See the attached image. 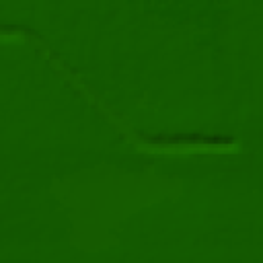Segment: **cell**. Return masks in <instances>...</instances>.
<instances>
[{
	"label": "cell",
	"mask_w": 263,
	"mask_h": 263,
	"mask_svg": "<svg viewBox=\"0 0 263 263\" xmlns=\"http://www.w3.org/2000/svg\"><path fill=\"white\" fill-rule=\"evenodd\" d=\"M0 41L4 45H18V43H23V35L21 33H2Z\"/></svg>",
	"instance_id": "2"
},
{
	"label": "cell",
	"mask_w": 263,
	"mask_h": 263,
	"mask_svg": "<svg viewBox=\"0 0 263 263\" xmlns=\"http://www.w3.org/2000/svg\"><path fill=\"white\" fill-rule=\"evenodd\" d=\"M138 150L152 154V156H173V158H185V156H199V154H236L240 152V144H166V146H140Z\"/></svg>",
	"instance_id": "1"
}]
</instances>
